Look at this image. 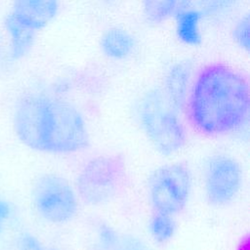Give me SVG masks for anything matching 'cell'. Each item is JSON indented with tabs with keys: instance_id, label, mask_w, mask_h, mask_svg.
Listing matches in <instances>:
<instances>
[{
	"instance_id": "obj_1",
	"label": "cell",
	"mask_w": 250,
	"mask_h": 250,
	"mask_svg": "<svg viewBox=\"0 0 250 250\" xmlns=\"http://www.w3.org/2000/svg\"><path fill=\"white\" fill-rule=\"evenodd\" d=\"M184 109L202 136L222 137L239 130L249 116L247 76L227 63L204 65L191 80Z\"/></svg>"
},
{
	"instance_id": "obj_2",
	"label": "cell",
	"mask_w": 250,
	"mask_h": 250,
	"mask_svg": "<svg viewBox=\"0 0 250 250\" xmlns=\"http://www.w3.org/2000/svg\"><path fill=\"white\" fill-rule=\"evenodd\" d=\"M14 128L23 145L40 152L70 154L90 143L81 111L66 101L44 94H27L18 101Z\"/></svg>"
},
{
	"instance_id": "obj_3",
	"label": "cell",
	"mask_w": 250,
	"mask_h": 250,
	"mask_svg": "<svg viewBox=\"0 0 250 250\" xmlns=\"http://www.w3.org/2000/svg\"><path fill=\"white\" fill-rule=\"evenodd\" d=\"M138 116L145 135L160 154H176L187 145L188 134L180 111L171 104L162 88L151 89L143 96Z\"/></svg>"
},
{
	"instance_id": "obj_4",
	"label": "cell",
	"mask_w": 250,
	"mask_h": 250,
	"mask_svg": "<svg viewBox=\"0 0 250 250\" xmlns=\"http://www.w3.org/2000/svg\"><path fill=\"white\" fill-rule=\"evenodd\" d=\"M129 183L125 158L116 153L100 154L88 159L75 181L78 198L89 206L106 205L118 198Z\"/></svg>"
},
{
	"instance_id": "obj_5",
	"label": "cell",
	"mask_w": 250,
	"mask_h": 250,
	"mask_svg": "<svg viewBox=\"0 0 250 250\" xmlns=\"http://www.w3.org/2000/svg\"><path fill=\"white\" fill-rule=\"evenodd\" d=\"M192 180L188 167L169 163L157 167L146 184L147 198L153 212L175 216L187 206L191 193Z\"/></svg>"
},
{
	"instance_id": "obj_6",
	"label": "cell",
	"mask_w": 250,
	"mask_h": 250,
	"mask_svg": "<svg viewBox=\"0 0 250 250\" xmlns=\"http://www.w3.org/2000/svg\"><path fill=\"white\" fill-rule=\"evenodd\" d=\"M32 201L37 214L55 225L70 222L78 211L75 188L58 174L48 173L37 178L32 188Z\"/></svg>"
},
{
	"instance_id": "obj_7",
	"label": "cell",
	"mask_w": 250,
	"mask_h": 250,
	"mask_svg": "<svg viewBox=\"0 0 250 250\" xmlns=\"http://www.w3.org/2000/svg\"><path fill=\"white\" fill-rule=\"evenodd\" d=\"M242 183L239 163L228 155L211 157L204 172V190L208 203L222 207L230 203L237 195Z\"/></svg>"
},
{
	"instance_id": "obj_8",
	"label": "cell",
	"mask_w": 250,
	"mask_h": 250,
	"mask_svg": "<svg viewBox=\"0 0 250 250\" xmlns=\"http://www.w3.org/2000/svg\"><path fill=\"white\" fill-rule=\"evenodd\" d=\"M59 0H14L9 13L23 26L37 32L55 19Z\"/></svg>"
},
{
	"instance_id": "obj_9",
	"label": "cell",
	"mask_w": 250,
	"mask_h": 250,
	"mask_svg": "<svg viewBox=\"0 0 250 250\" xmlns=\"http://www.w3.org/2000/svg\"><path fill=\"white\" fill-rule=\"evenodd\" d=\"M191 80L192 66L188 61L174 64L165 77L162 90L180 112L185 108Z\"/></svg>"
},
{
	"instance_id": "obj_10",
	"label": "cell",
	"mask_w": 250,
	"mask_h": 250,
	"mask_svg": "<svg viewBox=\"0 0 250 250\" xmlns=\"http://www.w3.org/2000/svg\"><path fill=\"white\" fill-rule=\"evenodd\" d=\"M95 231V250H148L140 237L121 232L105 223H99Z\"/></svg>"
},
{
	"instance_id": "obj_11",
	"label": "cell",
	"mask_w": 250,
	"mask_h": 250,
	"mask_svg": "<svg viewBox=\"0 0 250 250\" xmlns=\"http://www.w3.org/2000/svg\"><path fill=\"white\" fill-rule=\"evenodd\" d=\"M4 27L9 37V54L11 59L17 61L24 58L33 46L36 32L21 24L10 14L5 18Z\"/></svg>"
},
{
	"instance_id": "obj_12",
	"label": "cell",
	"mask_w": 250,
	"mask_h": 250,
	"mask_svg": "<svg viewBox=\"0 0 250 250\" xmlns=\"http://www.w3.org/2000/svg\"><path fill=\"white\" fill-rule=\"evenodd\" d=\"M100 46L102 52L107 58L125 60L133 54L136 48V40L127 30L113 27L104 33Z\"/></svg>"
},
{
	"instance_id": "obj_13",
	"label": "cell",
	"mask_w": 250,
	"mask_h": 250,
	"mask_svg": "<svg viewBox=\"0 0 250 250\" xmlns=\"http://www.w3.org/2000/svg\"><path fill=\"white\" fill-rule=\"evenodd\" d=\"M191 0H143V12L147 21L160 23L175 19L190 7Z\"/></svg>"
},
{
	"instance_id": "obj_14",
	"label": "cell",
	"mask_w": 250,
	"mask_h": 250,
	"mask_svg": "<svg viewBox=\"0 0 250 250\" xmlns=\"http://www.w3.org/2000/svg\"><path fill=\"white\" fill-rule=\"evenodd\" d=\"M202 14L191 8L180 13L176 18V34L178 39L188 46H198L201 41L200 21Z\"/></svg>"
},
{
	"instance_id": "obj_15",
	"label": "cell",
	"mask_w": 250,
	"mask_h": 250,
	"mask_svg": "<svg viewBox=\"0 0 250 250\" xmlns=\"http://www.w3.org/2000/svg\"><path fill=\"white\" fill-rule=\"evenodd\" d=\"M147 229L155 242L160 244L167 243L174 237L177 230L174 216L153 212L148 221Z\"/></svg>"
},
{
	"instance_id": "obj_16",
	"label": "cell",
	"mask_w": 250,
	"mask_h": 250,
	"mask_svg": "<svg viewBox=\"0 0 250 250\" xmlns=\"http://www.w3.org/2000/svg\"><path fill=\"white\" fill-rule=\"evenodd\" d=\"M231 36L233 41L246 52L250 49V21L248 15L236 21L232 30Z\"/></svg>"
},
{
	"instance_id": "obj_17",
	"label": "cell",
	"mask_w": 250,
	"mask_h": 250,
	"mask_svg": "<svg viewBox=\"0 0 250 250\" xmlns=\"http://www.w3.org/2000/svg\"><path fill=\"white\" fill-rule=\"evenodd\" d=\"M14 250H47L42 242L29 232L22 233L16 243Z\"/></svg>"
},
{
	"instance_id": "obj_18",
	"label": "cell",
	"mask_w": 250,
	"mask_h": 250,
	"mask_svg": "<svg viewBox=\"0 0 250 250\" xmlns=\"http://www.w3.org/2000/svg\"><path fill=\"white\" fill-rule=\"evenodd\" d=\"M209 10L224 9V7L232 3L235 0H201Z\"/></svg>"
},
{
	"instance_id": "obj_19",
	"label": "cell",
	"mask_w": 250,
	"mask_h": 250,
	"mask_svg": "<svg viewBox=\"0 0 250 250\" xmlns=\"http://www.w3.org/2000/svg\"><path fill=\"white\" fill-rule=\"evenodd\" d=\"M10 212L11 210H10L9 204H7L5 201L0 199V232L4 228L5 222L10 216Z\"/></svg>"
},
{
	"instance_id": "obj_20",
	"label": "cell",
	"mask_w": 250,
	"mask_h": 250,
	"mask_svg": "<svg viewBox=\"0 0 250 250\" xmlns=\"http://www.w3.org/2000/svg\"><path fill=\"white\" fill-rule=\"evenodd\" d=\"M235 250H250V240L248 234H245L241 237L236 245Z\"/></svg>"
}]
</instances>
